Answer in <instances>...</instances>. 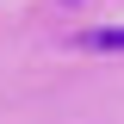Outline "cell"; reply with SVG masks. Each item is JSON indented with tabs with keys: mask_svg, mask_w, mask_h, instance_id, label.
<instances>
[{
	"mask_svg": "<svg viewBox=\"0 0 124 124\" xmlns=\"http://www.w3.org/2000/svg\"><path fill=\"white\" fill-rule=\"evenodd\" d=\"M81 50H124V25H99V31H81Z\"/></svg>",
	"mask_w": 124,
	"mask_h": 124,
	"instance_id": "cell-1",
	"label": "cell"
},
{
	"mask_svg": "<svg viewBox=\"0 0 124 124\" xmlns=\"http://www.w3.org/2000/svg\"><path fill=\"white\" fill-rule=\"evenodd\" d=\"M62 6H81V0H62Z\"/></svg>",
	"mask_w": 124,
	"mask_h": 124,
	"instance_id": "cell-2",
	"label": "cell"
}]
</instances>
